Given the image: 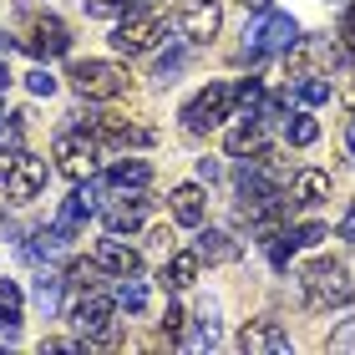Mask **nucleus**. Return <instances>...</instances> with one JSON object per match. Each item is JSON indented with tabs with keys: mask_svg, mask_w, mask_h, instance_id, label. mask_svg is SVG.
Segmentation results:
<instances>
[{
	"mask_svg": "<svg viewBox=\"0 0 355 355\" xmlns=\"http://www.w3.org/2000/svg\"><path fill=\"white\" fill-rule=\"evenodd\" d=\"M300 289H304V300L315 304V310H340V304L355 300V274L345 264H330V259H320L300 274Z\"/></svg>",
	"mask_w": 355,
	"mask_h": 355,
	"instance_id": "1",
	"label": "nucleus"
},
{
	"mask_svg": "<svg viewBox=\"0 0 355 355\" xmlns=\"http://www.w3.org/2000/svg\"><path fill=\"white\" fill-rule=\"evenodd\" d=\"M76 335H82L87 345H112L117 340V300H107L102 289H87L76 304H67Z\"/></svg>",
	"mask_w": 355,
	"mask_h": 355,
	"instance_id": "2",
	"label": "nucleus"
},
{
	"mask_svg": "<svg viewBox=\"0 0 355 355\" xmlns=\"http://www.w3.org/2000/svg\"><path fill=\"white\" fill-rule=\"evenodd\" d=\"M71 87L76 96H87V102H112V96H122L132 87V76H127L122 61H71Z\"/></svg>",
	"mask_w": 355,
	"mask_h": 355,
	"instance_id": "3",
	"label": "nucleus"
},
{
	"mask_svg": "<svg viewBox=\"0 0 355 355\" xmlns=\"http://www.w3.org/2000/svg\"><path fill=\"white\" fill-rule=\"evenodd\" d=\"M163 15H153V10H127L117 26H112V51L117 56H142V51H153L157 41H163Z\"/></svg>",
	"mask_w": 355,
	"mask_h": 355,
	"instance_id": "4",
	"label": "nucleus"
},
{
	"mask_svg": "<svg viewBox=\"0 0 355 355\" xmlns=\"http://www.w3.org/2000/svg\"><path fill=\"white\" fill-rule=\"evenodd\" d=\"M96 148H102V142H96L92 132H61V137L51 142L61 178H71V183H87V178L96 173Z\"/></svg>",
	"mask_w": 355,
	"mask_h": 355,
	"instance_id": "5",
	"label": "nucleus"
},
{
	"mask_svg": "<svg viewBox=\"0 0 355 355\" xmlns=\"http://www.w3.org/2000/svg\"><path fill=\"white\" fill-rule=\"evenodd\" d=\"M234 107H239V102H234V87L208 82V87H203V92L183 107V127H188V132H208V127H218Z\"/></svg>",
	"mask_w": 355,
	"mask_h": 355,
	"instance_id": "6",
	"label": "nucleus"
},
{
	"mask_svg": "<svg viewBox=\"0 0 355 355\" xmlns=\"http://www.w3.org/2000/svg\"><path fill=\"white\" fill-rule=\"evenodd\" d=\"M244 36H249L254 56H269V51H289V46L300 41V26H295V15H284V10H264L259 26H249Z\"/></svg>",
	"mask_w": 355,
	"mask_h": 355,
	"instance_id": "7",
	"label": "nucleus"
},
{
	"mask_svg": "<svg viewBox=\"0 0 355 355\" xmlns=\"http://www.w3.org/2000/svg\"><path fill=\"white\" fill-rule=\"evenodd\" d=\"M41 188H46V157L15 153L10 173H6V198L10 203H31V198H41Z\"/></svg>",
	"mask_w": 355,
	"mask_h": 355,
	"instance_id": "8",
	"label": "nucleus"
},
{
	"mask_svg": "<svg viewBox=\"0 0 355 355\" xmlns=\"http://www.w3.org/2000/svg\"><path fill=\"white\" fill-rule=\"evenodd\" d=\"M26 51L31 56H41V61H51V56H67L71 51V31H67V21L61 15H36V21L26 26Z\"/></svg>",
	"mask_w": 355,
	"mask_h": 355,
	"instance_id": "9",
	"label": "nucleus"
},
{
	"mask_svg": "<svg viewBox=\"0 0 355 355\" xmlns=\"http://www.w3.org/2000/svg\"><path fill=\"white\" fill-rule=\"evenodd\" d=\"M92 259L102 264L107 274H117V279H127V274H142V254H137L132 244H122V234H107V239H96Z\"/></svg>",
	"mask_w": 355,
	"mask_h": 355,
	"instance_id": "10",
	"label": "nucleus"
},
{
	"mask_svg": "<svg viewBox=\"0 0 355 355\" xmlns=\"http://www.w3.org/2000/svg\"><path fill=\"white\" fill-rule=\"evenodd\" d=\"M178 26H183L188 41H214L218 26H223V6L218 0H188L183 15H178Z\"/></svg>",
	"mask_w": 355,
	"mask_h": 355,
	"instance_id": "11",
	"label": "nucleus"
},
{
	"mask_svg": "<svg viewBox=\"0 0 355 355\" xmlns=\"http://www.w3.org/2000/svg\"><path fill=\"white\" fill-rule=\"evenodd\" d=\"M239 350H244V355H284L289 335L274 325V320H249V325L239 330Z\"/></svg>",
	"mask_w": 355,
	"mask_h": 355,
	"instance_id": "12",
	"label": "nucleus"
},
{
	"mask_svg": "<svg viewBox=\"0 0 355 355\" xmlns=\"http://www.w3.org/2000/svg\"><path fill=\"white\" fill-rule=\"evenodd\" d=\"M198 269H203V254L198 249H183V254H173V259L163 264L157 284L173 289V295H178V289H193V284H198Z\"/></svg>",
	"mask_w": 355,
	"mask_h": 355,
	"instance_id": "13",
	"label": "nucleus"
},
{
	"mask_svg": "<svg viewBox=\"0 0 355 355\" xmlns=\"http://www.w3.org/2000/svg\"><path fill=\"white\" fill-rule=\"evenodd\" d=\"M148 208H153V198H142V193L112 203V208H107V234H137L142 218H148Z\"/></svg>",
	"mask_w": 355,
	"mask_h": 355,
	"instance_id": "14",
	"label": "nucleus"
},
{
	"mask_svg": "<svg viewBox=\"0 0 355 355\" xmlns=\"http://www.w3.org/2000/svg\"><path fill=\"white\" fill-rule=\"evenodd\" d=\"M223 148H229V157H254V153H264V117H259V112H249V117L239 122L229 137H223Z\"/></svg>",
	"mask_w": 355,
	"mask_h": 355,
	"instance_id": "15",
	"label": "nucleus"
},
{
	"mask_svg": "<svg viewBox=\"0 0 355 355\" xmlns=\"http://www.w3.org/2000/svg\"><path fill=\"white\" fill-rule=\"evenodd\" d=\"M173 218L183 223V229H198V223L208 218V198L198 183H178L173 188Z\"/></svg>",
	"mask_w": 355,
	"mask_h": 355,
	"instance_id": "16",
	"label": "nucleus"
},
{
	"mask_svg": "<svg viewBox=\"0 0 355 355\" xmlns=\"http://www.w3.org/2000/svg\"><path fill=\"white\" fill-rule=\"evenodd\" d=\"M102 183H107V188H148V183H153V168L142 163V157H117V163L107 168Z\"/></svg>",
	"mask_w": 355,
	"mask_h": 355,
	"instance_id": "17",
	"label": "nucleus"
},
{
	"mask_svg": "<svg viewBox=\"0 0 355 355\" xmlns=\"http://www.w3.org/2000/svg\"><path fill=\"white\" fill-rule=\"evenodd\" d=\"M198 254L208 264H234L239 259V244L223 229H203V223H198Z\"/></svg>",
	"mask_w": 355,
	"mask_h": 355,
	"instance_id": "18",
	"label": "nucleus"
},
{
	"mask_svg": "<svg viewBox=\"0 0 355 355\" xmlns=\"http://www.w3.org/2000/svg\"><path fill=\"white\" fill-rule=\"evenodd\" d=\"M295 102L300 107L330 102V71H295Z\"/></svg>",
	"mask_w": 355,
	"mask_h": 355,
	"instance_id": "19",
	"label": "nucleus"
},
{
	"mask_svg": "<svg viewBox=\"0 0 355 355\" xmlns=\"http://www.w3.org/2000/svg\"><path fill=\"white\" fill-rule=\"evenodd\" d=\"M330 198V173H320V168H300L295 173V203H325Z\"/></svg>",
	"mask_w": 355,
	"mask_h": 355,
	"instance_id": "20",
	"label": "nucleus"
},
{
	"mask_svg": "<svg viewBox=\"0 0 355 355\" xmlns=\"http://www.w3.org/2000/svg\"><path fill=\"white\" fill-rule=\"evenodd\" d=\"M0 325H6V335H15V325H21V284L15 279H0Z\"/></svg>",
	"mask_w": 355,
	"mask_h": 355,
	"instance_id": "21",
	"label": "nucleus"
},
{
	"mask_svg": "<svg viewBox=\"0 0 355 355\" xmlns=\"http://www.w3.org/2000/svg\"><path fill=\"white\" fill-rule=\"evenodd\" d=\"M284 137H289V148H310V142L320 137V122L304 117V112H295V117L284 122Z\"/></svg>",
	"mask_w": 355,
	"mask_h": 355,
	"instance_id": "22",
	"label": "nucleus"
},
{
	"mask_svg": "<svg viewBox=\"0 0 355 355\" xmlns=\"http://www.w3.org/2000/svg\"><path fill=\"white\" fill-rule=\"evenodd\" d=\"M117 304L127 315H142V304H148V284H142L137 274H127V279L117 284Z\"/></svg>",
	"mask_w": 355,
	"mask_h": 355,
	"instance_id": "23",
	"label": "nucleus"
},
{
	"mask_svg": "<svg viewBox=\"0 0 355 355\" xmlns=\"http://www.w3.org/2000/svg\"><path fill=\"white\" fill-rule=\"evenodd\" d=\"M234 102L249 107V112H259V102H264V82H259V76H244V82L234 87Z\"/></svg>",
	"mask_w": 355,
	"mask_h": 355,
	"instance_id": "24",
	"label": "nucleus"
},
{
	"mask_svg": "<svg viewBox=\"0 0 355 355\" xmlns=\"http://www.w3.org/2000/svg\"><path fill=\"white\" fill-rule=\"evenodd\" d=\"M188 345L214 350V345H218V320H214V315H198V330H193V340H188Z\"/></svg>",
	"mask_w": 355,
	"mask_h": 355,
	"instance_id": "25",
	"label": "nucleus"
},
{
	"mask_svg": "<svg viewBox=\"0 0 355 355\" xmlns=\"http://www.w3.org/2000/svg\"><path fill=\"white\" fill-rule=\"evenodd\" d=\"M289 234H295V244H300V249H315V244H325V239H330L325 223H300V229H289Z\"/></svg>",
	"mask_w": 355,
	"mask_h": 355,
	"instance_id": "26",
	"label": "nucleus"
},
{
	"mask_svg": "<svg viewBox=\"0 0 355 355\" xmlns=\"http://www.w3.org/2000/svg\"><path fill=\"white\" fill-rule=\"evenodd\" d=\"M183 56H188V51H183V46H173V51H168L163 61H157V71H153V76H157V82H173V76H178V71H183Z\"/></svg>",
	"mask_w": 355,
	"mask_h": 355,
	"instance_id": "27",
	"label": "nucleus"
},
{
	"mask_svg": "<svg viewBox=\"0 0 355 355\" xmlns=\"http://www.w3.org/2000/svg\"><path fill=\"white\" fill-rule=\"evenodd\" d=\"M340 46H345V51L355 56V0L345 6V15H340Z\"/></svg>",
	"mask_w": 355,
	"mask_h": 355,
	"instance_id": "28",
	"label": "nucleus"
},
{
	"mask_svg": "<svg viewBox=\"0 0 355 355\" xmlns=\"http://www.w3.org/2000/svg\"><path fill=\"white\" fill-rule=\"evenodd\" d=\"M0 153H21V117L0 127Z\"/></svg>",
	"mask_w": 355,
	"mask_h": 355,
	"instance_id": "29",
	"label": "nucleus"
},
{
	"mask_svg": "<svg viewBox=\"0 0 355 355\" xmlns=\"http://www.w3.org/2000/svg\"><path fill=\"white\" fill-rule=\"evenodd\" d=\"M26 87L36 92V96H51V92H56V76H51V71H31V76H26Z\"/></svg>",
	"mask_w": 355,
	"mask_h": 355,
	"instance_id": "30",
	"label": "nucleus"
},
{
	"mask_svg": "<svg viewBox=\"0 0 355 355\" xmlns=\"http://www.w3.org/2000/svg\"><path fill=\"white\" fill-rule=\"evenodd\" d=\"M188 325V315H183V304H168V310H163V335H178V330H183Z\"/></svg>",
	"mask_w": 355,
	"mask_h": 355,
	"instance_id": "31",
	"label": "nucleus"
},
{
	"mask_svg": "<svg viewBox=\"0 0 355 355\" xmlns=\"http://www.w3.org/2000/svg\"><path fill=\"white\" fill-rule=\"evenodd\" d=\"M330 350H355V325H340L330 335Z\"/></svg>",
	"mask_w": 355,
	"mask_h": 355,
	"instance_id": "32",
	"label": "nucleus"
},
{
	"mask_svg": "<svg viewBox=\"0 0 355 355\" xmlns=\"http://www.w3.org/2000/svg\"><path fill=\"white\" fill-rule=\"evenodd\" d=\"M340 239H345V244H355V208L340 218Z\"/></svg>",
	"mask_w": 355,
	"mask_h": 355,
	"instance_id": "33",
	"label": "nucleus"
},
{
	"mask_svg": "<svg viewBox=\"0 0 355 355\" xmlns=\"http://www.w3.org/2000/svg\"><path fill=\"white\" fill-rule=\"evenodd\" d=\"M340 96L355 107V67H345V87H340Z\"/></svg>",
	"mask_w": 355,
	"mask_h": 355,
	"instance_id": "34",
	"label": "nucleus"
},
{
	"mask_svg": "<svg viewBox=\"0 0 355 355\" xmlns=\"http://www.w3.org/2000/svg\"><path fill=\"white\" fill-rule=\"evenodd\" d=\"M218 173H223V168H218V163H208V157H203V163H198V178H203V183H214V178H218Z\"/></svg>",
	"mask_w": 355,
	"mask_h": 355,
	"instance_id": "35",
	"label": "nucleus"
},
{
	"mask_svg": "<svg viewBox=\"0 0 355 355\" xmlns=\"http://www.w3.org/2000/svg\"><path fill=\"white\" fill-rule=\"evenodd\" d=\"M345 142H350V153H355V117H350V127H345Z\"/></svg>",
	"mask_w": 355,
	"mask_h": 355,
	"instance_id": "36",
	"label": "nucleus"
},
{
	"mask_svg": "<svg viewBox=\"0 0 355 355\" xmlns=\"http://www.w3.org/2000/svg\"><path fill=\"white\" fill-rule=\"evenodd\" d=\"M244 6H254V10H269V0H244Z\"/></svg>",
	"mask_w": 355,
	"mask_h": 355,
	"instance_id": "37",
	"label": "nucleus"
},
{
	"mask_svg": "<svg viewBox=\"0 0 355 355\" xmlns=\"http://www.w3.org/2000/svg\"><path fill=\"white\" fill-rule=\"evenodd\" d=\"M0 87H10V71H6V67H0Z\"/></svg>",
	"mask_w": 355,
	"mask_h": 355,
	"instance_id": "38",
	"label": "nucleus"
},
{
	"mask_svg": "<svg viewBox=\"0 0 355 355\" xmlns=\"http://www.w3.org/2000/svg\"><path fill=\"white\" fill-rule=\"evenodd\" d=\"M6 51H10V41H6V36H0V56H6Z\"/></svg>",
	"mask_w": 355,
	"mask_h": 355,
	"instance_id": "39",
	"label": "nucleus"
},
{
	"mask_svg": "<svg viewBox=\"0 0 355 355\" xmlns=\"http://www.w3.org/2000/svg\"><path fill=\"white\" fill-rule=\"evenodd\" d=\"M6 173H10V163H6V157H0V178H6Z\"/></svg>",
	"mask_w": 355,
	"mask_h": 355,
	"instance_id": "40",
	"label": "nucleus"
},
{
	"mask_svg": "<svg viewBox=\"0 0 355 355\" xmlns=\"http://www.w3.org/2000/svg\"><path fill=\"white\" fill-rule=\"evenodd\" d=\"M0 117H6V102H0Z\"/></svg>",
	"mask_w": 355,
	"mask_h": 355,
	"instance_id": "41",
	"label": "nucleus"
}]
</instances>
